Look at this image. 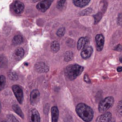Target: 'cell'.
<instances>
[{"label":"cell","mask_w":122,"mask_h":122,"mask_svg":"<svg viewBox=\"0 0 122 122\" xmlns=\"http://www.w3.org/2000/svg\"><path fill=\"white\" fill-rule=\"evenodd\" d=\"M12 109H13V110L14 111V112L16 113L19 117H21V118H24V114H23V113H22V111H21V109L19 108V107L18 105L14 104V105L12 106Z\"/></svg>","instance_id":"obj_19"},{"label":"cell","mask_w":122,"mask_h":122,"mask_svg":"<svg viewBox=\"0 0 122 122\" xmlns=\"http://www.w3.org/2000/svg\"><path fill=\"white\" fill-rule=\"evenodd\" d=\"M39 1V0H33V1H34V2H35V1Z\"/></svg>","instance_id":"obj_33"},{"label":"cell","mask_w":122,"mask_h":122,"mask_svg":"<svg viewBox=\"0 0 122 122\" xmlns=\"http://www.w3.org/2000/svg\"><path fill=\"white\" fill-rule=\"evenodd\" d=\"M73 57H74V54L72 51H66L64 54V61H70L71 60L73 59Z\"/></svg>","instance_id":"obj_20"},{"label":"cell","mask_w":122,"mask_h":122,"mask_svg":"<svg viewBox=\"0 0 122 122\" xmlns=\"http://www.w3.org/2000/svg\"><path fill=\"white\" fill-rule=\"evenodd\" d=\"M97 48L98 51H102L104 44V37L102 34H97L96 36Z\"/></svg>","instance_id":"obj_7"},{"label":"cell","mask_w":122,"mask_h":122,"mask_svg":"<svg viewBox=\"0 0 122 122\" xmlns=\"http://www.w3.org/2000/svg\"><path fill=\"white\" fill-rule=\"evenodd\" d=\"M12 91L16 98L17 101L19 102V103L21 104L22 101H23V91H22L21 88L18 85H14L12 86Z\"/></svg>","instance_id":"obj_4"},{"label":"cell","mask_w":122,"mask_h":122,"mask_svg":"<svg viewBox=\"0 0 122 122\" xmlns=\"http://www.w3.org/2000/svg\"></svg>","instance_id":"obj_35"},{"label":"cell","mask_w":122,"mask_h":122,"mask_svg":"<svg viewBox=\"0 0 122 122\" xmlns=\"http://www.w3.org/2000/svg\"><path fill=\"white\" fill-rule=\"evenodd\" d=\"M6 84V79L4 76H0V91L2 90L5 86Z\"/></svg>","instance_id":"obj_23"},{"label":"cell","mask_w":122,"mask_h":122,"mask_svg":"<svg viewBox=\"0 0 122 122\" xmlns=\"http://www.w3.org/2000/svg\"><path fill=\"white\" fill-rule=\"evenodd\" d=\"M24 5L23 3L20 1H15L13 4V10L17 14L22 13L24 11Z\"/></svg>","instance_id":"obj_9"},{"label":"cell","mask_w":122,"mask_h":122,"mask_svg":"<svg viewBox=\"0 0 122 122\" xmlns=\"http://www.w3.org/2000/svg\"><path fill=\"white\" fill-rule=\"evenodd\" d=\"M52 1L53 0H42L36 5V9L40 11L44 12L50 7Z\"/></svg>","instance_id":"obj_5"},{"label":"cell","mask_w":122,"mask_h":122,"mask_svg":"<svg viewBox=\"0 0 122 122\" xmlns=\"http://www.w3.org/2000/svg\"><path fill=\"white\" fill-rule=\"evenodd\" d=\"M84 81H85L86 83H91V81H90L89 78L88 77V76H87L86 74L84 76Z\"/></svg>","instance_id":"obj_28"},{"label":"cell","mask_w":122,"mask_h":122,"mask_svg":"<svg viewBox=\"0 0 122 122\" xmlns=\"http://www.w3.org/2000/svg\"><path fill=\"white\" fill-rule=\"evenodd\" d=\"M9 77L11 80L12 81H16L18 79V75L16 72L14 71H11L9 74Z\"/></svg>","instance_id":"obj_22"},{"label":"cell","mask_w":122,"mask_h":122,"mask_svg":"<svg viewBox=\"0 0 122 122\" xmlns=\"http://www.w3.org/2000/svg\"><path fill=\"white\" fill-rule=\"evenodd\" d=\"M60 49V44L58 41H54L51 44V49L53 52L56 53Z\"/></svg>","instance_id":"obj_18"},{"label":"cell","mask_w":122,"mask_h":122,"mask_svg":"<svg viewBox=\"0 0 122 122\" xmlns=\"http://www.w3.org/2000/svg\"><path fill=\"white\" fill-rule=\"evenodd\" d=\"M65 34V28L64 27H61V28H59L56 32V35L59 37H61L64 35Z\"/></svg>","instance_id":"obj_24"},{"label":"cell","mask_w":122,"mask_h":122,"mask_svg":"<svg viewBox=\"0 0 122 122\" xmlns=\"http://www.w3.org/2000/svg\"><path fill=\"white\" fill-rule=\"evenodd\" d=\"M122 102H120L119 104V107H118V109H119V114H120V115H122Z\"/></svg>","instance_id":"obj_29"},{"label":"cell","mask_w":122,"mask_h":122,"mask_svg":"<svg viewBox=\"0 0 122 122\" xmlns=\"http://www.w3.org/2000/svg\"><path fill=\"white\" fill-rule=\"evenodd\" d=\"M90 0H73V2L75 6L78 7H84L89 3Z\"/></svg>","instance_id":"obj_16"},{"label":"cell","mask_w":122,"mask_h":122,"mask_svg":"<svg viewBox=\"0 0 122 122\" xmlns=\"http://www.w3.org/2000/svg\"><path fill=\"white\" fill-rule=\"evenodd\" d=\"M89 43V39L86 37H81L79 39L78 43H77V49L79 50H81L83 49L86 44Z\"/></svg>","instance_id":"obj_14"},{"label":"cell","mask_w":122,"mask_h":122,"mask_svg":"<svg viewBox=\"0 0 122 122\" xmlns=\"http://www.w3.org/2000/svg\"><path fill=\"white\" fill-rule=\"evenodd\" d=\"M40 94L39 92L36 89H34L31 92V95H30V102L32 104H35L38 102L39 99Z\"/></svg>","instance_id":"obj_11"},{"label":"cell","mask_w":122,"mask_h":122,"mask_svg":"<svg viewBox=\"0 0 122 122\" xmlns=\"http://www.w3.org/2000/svg\"><path fill=\"white\" fill-rule=\"evenodd\" d=\"M1 110V102H0V112Z\"/></svg>","instance_id":"obj_32"},{"label":"cell","mask_w":122,"mask_h":122,"mask_svg":"<svg viewBox=\"0 0 122 122\" xmlns=\"http://www.w3.org/2000/svg\"><path fill=\"white\" fill-rule=\"evenodd\" d=\"M121 47H122V46H121V45H120V44H119V45L117 46V47H116V49H116V50H117V51H120L122 50V48H121Z\"/></svg>","instance_id":"obj_30"},{"label":"cell","mask_w":122,"mask_h":122,"mask_svg":"<svg viewBox=\"0 0 122 122\" xmlns=\"http://www.w3.org/2000/svg\"></svg>","instance_id":"obj_34"},{"label":"cell","mask_w":122,"mask_h":122,"mask_svg":"<svg viewBox=\"0 0 122 122\" xmlns=\"http://www.w3.org/2000/svg\"><path fill=\"white\" fill-rule=\"evenodd\" d=\"M92 52H93V49H92V47L90 46H88L84 47V48L82 49V51H81V57H82L83 59H88V58H89V57L91 56Z\"/></svg>","instance_id":"obj_8"},{"label":"cell","mask_w":122,"mask_h":122,"mask_svg":"<svg viewBox=\"0 0 122 122\" xmlns=\"http://www.w3.org/2000/svg\"><path fill=\"white\" fill-rule=\"evenodd\" d=\"M122 67H119V68H118V71H119V72H121V71H122Z\"/></svg>","instance_id":"obj_31"},{"label":"cell","mask_w":122,"mask_h":122,"mask_svg":"<svg viewBox=\"0 0 122 122\" xmlns=\"http://www.w3.org/2000/svg\"><path fill=\"white\" fill-rule=\"evenodd\" d=\"M112 119V114L110 112H104L102 115L97 119V122H110Z\"/></svg>","instance_id":"obj_10"},{"label":"cell","mask_w":122,"mask_h":122,"mask_svg":"<svg viewBox=\"0 0 122 122\" xmlns=\"http://www.w3.org/2000/svg\"><path fill=\"white\" fill-rule=\"evenodd\" d=\"M114 99L112 97H108L103 99L99 105V111L102 113L106 112L107 110H109L114 104Z\"/></svg>","instance_id":"obj_3"},{"label":"cell","mask_w":122,"mask_h":122,"mask_svg":"<svg viewBox=\"0 0 122 122\" xmlns=\"http://www.w3.org/2000/svg\"><path fill=\"white\" fill-rule=\"evenodd\" d=\"M23 41H24V39L21 35H16L13 38L12 43L14 45H19V44H21L23 42Z\"/></svg>","instance_id":"obj_17"},{"label":"cell","mask_w":122,"mask_h":122,"mask_svg":"<svg viewBox=\"0 0 122 122\" xmlns=\"http://www.w3.org/2000/svg\"><path fill=\"white\" fill-rule=\"evenodd\" d=\"M7 64V60L5 56H0V67H5Z\"/></svg>","instance_id":"obj_21"},{"label":"cell","mask_w":122,"mask_h":122,"mask_svg":"<svg viewBox=\"0 0 122 122\" xmlns=\"http://www.w3.org/2000/svg\"><path fill=\"white\" fill-rule=\"evenodd\" d=\"M102 13H97L96 15H94V20H95V24H97L102 19Z\"/></svg>","instance_id":"obj_26"},{"label":"cell","mask_w":122,"mask_h":122,"mask_svg":"<svg viewBox=\"0 0 122 122\" xmlns=\"http://www.w3.org/2000/svg\"><path fill=\"white\" fill-rule=\"evenodd\" d=\"M30 122H40V116L37 110L33 109L31 112Z\"/></svg>","instance_id":"obj_13"},{"label":"cell","mask_w":122,"mask_h":122,"mask_svg":"<svg viewBox=\"0 0 122 122\" xmlns=\"http://www.w3.org/2000/svg\"><path fill=\"white\" fill-rule=\"evenodd\" d=\"M84 70V67L78 65L73 64L67 66L65 69V75L69 80H74L76 77H78Z\"/></svg>","instance_id":"obj_2"},{"label":"cell","mask_w":122,"mask_h":122,"mask_svg":"<svg viewBox=\"0 0 122 122\" xmlns=\"http://www.w3.org/2000/svg\"><path fill=\"white\" fill-rule=\"evenodd\" d=\"M7 120L9 122H19V121L12 115H9L7 117Z\"/></svg>","instance_id":"obj_27"},{"label":"cell","mask_w":122,"mask_h":122,"mask_svg":"<svg viewBox=\"0 0 122 122\" xmlns=\"http://www.w3.org/2000/svg\"><path fill=\"white\" fill-rule=\"evenodd\" d=\"M34 69L39 73H46L49 71V66L44 62H38L35 65Z\"/></svg>","instance_id":"obj_6"},{"label":"cell","mask_w":122,"mask_h":122,"mask_svg":"<svg viewBox=\"0 0 122 122\" xmlns=\"http://www.w3.org/2000/svg\"><path fill=\"white\" fill-rule=\"evenodd\" d=\"M76 112L79 117L84 122H91L94 117V112L91 107L85 104H79L76 108Z\"/></svg>","instance_id":"obj_1"},{"label":"cell","mask_w":122,"mask_h":122,"mask_svg":"<svg viewBox=\"0 0 122 122\" xmlns=\"http://www.w3.org/2000/svg\"><path fill=\"white\" fill-rule=\"evenodd\" d=\"M24 55V49H23L22 48H21V47L17 48V49L14 51V54H13L14 58L16 60H17V61L21 60V59L23 58Z\"/></svg>","instance_id":"obj_12"},{"label":"cell","mask_w":122,"mask_h":122,"mask_svg":"<svg viewBox=\"0 0 122 122\" xmlns=\"http://www.w3.org/2000/svg\"><path fill=\"white\" fill-rule=\"evenodd\" d=\"M59 119V110L56 107L51 108V119L52 122H58Z\"/></svg>","instance_id":"obj_15"},{"label":"cell","mask_w":122,"mask_h":122,"mask_svg":"<svg viewBox=\"0 0 122 122\" xmlns=\"http://www.w3.org/2000/svg\"><path fill=\"white\" fill-rule=\"evenodd\" d=\"M66 1V0H60V1H59L58 3H57V8L59 9H61V10L64 8V5H65Z\"/></svg>","instance_id":"obj_25"}]
</instances>
